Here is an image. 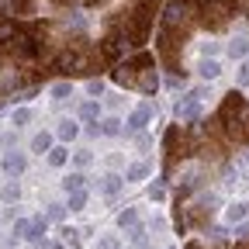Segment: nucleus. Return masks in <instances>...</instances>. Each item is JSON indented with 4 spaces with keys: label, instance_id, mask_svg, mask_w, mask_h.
Segmentation results:
<instances>
[{
    "label": "nucleus",
    "instance_id": "obj_10",
    "mask_svg": "<svg viewBox=\"0 0 249 249\" xmlns=\"http://www.w3.org/2000/svg\"><path fill=\"white\" fill-rule=\"evenodd\" d=\"M83 183H87V177H83V173H70L66 180H62V191H66V194H73V191H83Z\"/></svg>",
    "mask_w": 249,
    "mask_h": 249
},
{
    "label": "nucleus",
    "instance_id": "obj_12",
    "mask_svg": "<svg viewBox=\"0 0 249 249\" xmlns=\"http://www.w3.org/2000/svg\"><path fill=\"white\" fill-rule=\"evenodd\" d=\"M118 225H121V229H132V225H139V211H135V208H124V211L118 214Z\"/></svg>",
    "mask_w": 249,
    "mask_h": 249
},
{
    "label": "nucleus",
    "instance_id": "obj_1",
    "mask_svg": "<svg viewBox=\"0 0 249 249\" xmlns=\"http://www.w3.org/2000/svg\"><path fill=\"white\" fill-rule=\"evenodd\" d=\"M114 80L124 87H139L145 93L156 90V73H152V55H135L132 62H124L121 70H114Z\"/></svg>",
    "mask_w": 249,
    "mask_h": 249
},
{
    "label": "nucleus",
    "instance_id": "obj_24",
    "mask_svg": "<svg viewBox=\"0 0 249 249\" xmlns=\"http://www.w3.org/2000/svg\"><path fill=\"white\" fill-rule=\"evenodd\" d=\"M229 52H232V55H246V42H242V38H235V42L229 45Z\"/></svg>",
    "mask_w": 249,
    "mask_h": 249
},
{
    "label": "nucleus",
    "instance_id": "obj_9",
    "mask_svg": "<svg viewBox=\"0 0 249 249\" xmlns=\"http://www.w3.org/2000/svg\"><path fill=\"white\" fill-rule=\"evenodd\" d=\"M55 135H59L62 142H70V139H76V135H80V128H76V121H59Z\"/></svg>",
    "mask_w": 249,
    "mask_h": 249
},
{
    "label": "nucleus",
    "instance_id": "obj_28",
    "mask_svg": "<svg viewBox=\"0 0 249 249\" xmlns=\"http://www.w3.org/2000/svg\"><path fill=\"white\" fill-rule=\"evenodd\" d=\"M235 235H239V239H249V225H239V229H235Z\"/></svg>",
    "mask_w": 249,
    "mask_h": 249
},
{
    "label": "nucleus",
    "instance_id": "obj_29",
    "mask_svg": "<svg viewBox=\"0 0 249 249\" xmlns=\"http://www.w3.org/2000/svg\"><path fill=\"white\" fill-rule=\"evenodd\" d=\"M170 249H177V246H170Z\"/></svg>",
    "mask_w": 249,
    "mask_h": 249
},
{
    "label": "nucleus",
    "instance_id": "obj_8",
    "mask_svg": "<svg viewBox=\"0 0 249 249\" xmlns=\"http://www.w3.org/2000/svg\"><path fill=\"white\" fill-rule=\"evenodd\" d=\"M225 214H229V222H232V225H235V222H246V214H249V204H246V201H235V204H232Z\"/></svg>",
    "mask_w": 249,
    "mask_h": 249
},
{
    "label": "nucleus",
    "instance_id": "obj_14",
    "mask_svg": "<svg viewBox=\"0 0 249 249\" xmlns=\"http://www.w3.org/2000/svg\"><path fill=\"white\" fill-rule=\"evenodd\" d=\"M97 114H101V107L93 104V101H87V104L80 107V118H83V121H97Z\"/></svg>",
    "mask_w": 249,
    "mask_h": 249
},
{
    "label": "nucleus",
    "instance_id": "obj_26",
    "mask_svg": "<svg viewBox=\"0 0 249 249\" xmlns=\"http://www.w3.org/2000/svg\"><path fill=\"white\" fill-rule=\"evenodd\" d=\"M87 90H90V93H101V90H104V83H101V80H90V83H87Z\"/></svg>",
    "mask_w": 249,
    "mask_h": 249
},
{
    "label": "nucleus",
    "instance_id": "obj_27",
    "mask_svg": "<svg viewBox=\"0 0 249 249\" xmlns=\"http://www.w3.org/2000/svg\"><path fill=\"white\" fill-rule=\"evenodd\" d=\"M239 83H249V62L242 66V73H239Z\"/></svg>",
    "mask_w": 249,
    "mask_h": 249
},
{
    "label": "nucleus",
    "instance_id": "obj_2",
    "mask_svg": "<svg viewBox=\"0 0 249 249\" xmlns=\"http://www.w3.org/2000/svg\"><path fill=\"white\" fill-rule=\"evenodd\" d=\"M194 4H197L194 14H201V24L208 31H222L235 11V0H194Z\"/></svg>",
    "mask_w": 249,
    "mask_h": 249
},
{
    "label": "nucleus",
    "instance_id": "obj_21",
    "mask_svg": "<svg viewBox=\"0 0 249 249\" xmlns=\"http://www.w3.org/2000/svg\"><path fill=\"white\" fill-rule=\"evenodd\" d=\"M59 235L66 239V249H80V246H76V232H73V229H62Z\"/></svg>",
    "mask_w": 249,
    "mask_h": 249
},
{
    "label": "nucleus",
    "instance_id": "obj_7",
    "mask_svg": "<svg viewBox=\"0 0 249 249\" xmlns=\"http://www.w3.org/2000/svg\"><path fill=\"white\" fill-rule=\"evenodd\" d=\"M145 177H149V163H135V166L124 170V180H128V183H139V180H145Z\"/></svg>",
    "mask_w": 249,
    "mask_h": 249
},
{
    "label": "nucleus",
    "instance_id": "obj_25",
    "mask_svg": "<svg viewBox=\"0 0 249 249\" xmlns=\"http://www.w3.org/2000/svg\"><path fill=\"white\" fill-rule=\"evenodd\" d=\"M97 249H118V239H101Z\"/></svg>",
    "mask_w": 249,
    "mask_h": 249
},
{
    "label": "nucleus",
    "instance_id": "obj_16",
    "mask_svg": "<svg viewBox=\"0 0 249 249\" xmlns=\"http://www.w3.org/2000/svg\"><path fill=\"white\" fill-rule=\"evenodd\" d=\"M118 132H121V121H118V118L101 121V135H118Z\"/></svg>",
    "mask_w": 249,
    "mask_h": 249
},
{
    "label": "nucleus",
    "instance_id": "obj_5",
    "mask_svg": "<svg viewBox=\"0 0 249 249\" xmlns=\"http://www.w3.org/2000/svg\"><path fill=\"white\" fill-rule=\"evenodd\" d=\"M24 166H28V160L21 152H4V170L7 173H24Z\"/></svg>",
    "mask_w": 249,
    "mask_h": 249
},
{
    "label": "nucleus",
    "instance_id": "obj_13",
    "mask_svg": "<svg viewBox=\"0 0 249 249\" xmlns=\"http://www.w3.org/2000/svg\"><path fill=\"white\" fill-rule=\"evenodd\" d=\"M0 197H4V204H14V201L21 197V187H18V183H7L4 191H0Z\"/></svg>",
    "mask_w": 249,
    "mask_h": 249
},
{
    "label": "nucleus",
    "instance_id": "obj_11",
    "mask_svg": "<svg viewBox=\"0 0 249 249\" xmlns=\"http://www.w3.org/2000/svg\"><path fill=\"white\" fill-rule=\"evenodd\" d=\"M49 149H52V135H49V132H42V135L31 139V152H38V156H42V152H49Z\"/></svg>",
    "mask_w": 249,
    "mask_h": 249
},
{
    "label": "nucleus",
    "instance_id": "obj_15",
    "mask_svg": "<svg viewBox=\"0 0 249 249\" xmlns=\"http://www.w3.org/2000/svg\"><path fill=\"white\" fill-rule=\"evenodd\" d=\"M83 208H87V194L83 191H73L70 194V211H83Z\"/></svg>",
    "mask_w": 249,
    "mask_h": 249
},
{
    "label": "nucleus",
    "instance_id": "obj_4",
    "mask_svg": "<svg viewBox=\"0 0 249 249\" xmlns=\"http://www.w3.org/2000/svg\"><path fill=\"white\" fill-rule=\"evenodd\" d=\"M149 118H152V107H149V104H142V107L128 118V132H142L145 124H149Z\"/></svg>",
    "mask_w": 249,
    "mask_h": 249
},
{
    "label": "nucleus",
    "instance_id": "obj_3",
    "mask_svg": "<svg viewBox=\"0 0 249 249\" xmlns=\"http://www.w3.org/2000/svg\"><path fill=\"white\" fill-rule=\"evenodd\" d=\"M201 97H204V90H194V93H187V97H183V104H177V118H180V121H191V118H197Z\"/></svg>",
    "mask_w": 249,
    "mask_h": 249
},
{
    "label": "nucleus",
    "instance_id": "obj_17",
    "mask_svg": "<svg viewBox=\"0 0 249 249\" xmlns=\"http://www.w3.org/2000/svg\"><path fill=\"white\" fill-rule=\"evenodd\" d=\"M66 156H70V152L62 149V145H59V149H49V163H52V166H62V163H66Z\"/></svg>",
    "mask_w": 249,
    "mask_h": 249
},
{
    "label": "nucleus",
    "instance_id": "obj_18",
    "mask_svg": "<svg viewBox=\"0 0 249 249\" xmlns=\"http://www.w3.org/2000/svg\"><path fill=\"white\" fill-rule=\"evenodd\" d=\"M70 93H73V87H70V83H59V87H52V97H55V101H66Z\"/></svg>",
    "mask_w": 249,
    "mask_h": 249
},
{
    "label": "nucleus",
    "instance_id": "obj_19",
    "mask_svg": "<svg viewBox=\"0 0 249 249\" xmlns=\"http://www.w3.org/2000/svg\"><path fill=\"white\" fill-rule=\"evenodd\" d=\"M218 73H222V70H218V62H201V76H208V80H214Z\"/></svg>",
    "mask_w": 249,
    "mask_h": 249
},
{
    "label": "nucleus",
    "instance_id": "obj_30",
    "mask_svg": "<svg viewBox=\"0 0 249 249\" xmlns=\"http://www.w3.org/2000/svg\"><path fill=\"white\" fill-rule=\"evenodd\" d=\"M242 249H249V246H242Z\"/></svg>",
    "mask_w": 249,
    "mask_h": 249
},
{
    "label": "nucleus",
    "instance_id": "obj_20",
    "mask_svg": "<svg viewBox=\"0 0 249 249\" xmlns=\"http://www.w3.org/2000/svg\"><path fill=\"white\" fill-rule=\"evenodd\" d=\"M62 214H66V208H62V204H49V214H45V218H52V222H62Z\"/></svg>",
    "mask_w": 249,
    "mask_h": 249
},
{
    "label": "nucleus",
    "instance_id": "obj_23",
    "mask_svg": "<svg viewBox=\"0 0 249 249\" xmlns=\"http://www.w3.org/2000/svg\"><path fill=\"white\" fill-rule=\"evenodd\" d=\"M28 118H31V111H28V107L14 111V128H18V124H28Z\"/></svg>",
    "mask_w": 249,
    "mask_h": 249
},
{
    "label": "nucleus",
    "instance_id": "obj_6",
    "mask_svg": "<svg viewBox=\"0 0 249 249\" xmlns=\"http://www.w3.org/2000/svg\"><path fill=\"white\" fill-rule=\"evenodd\" d=\"M121 183H124V177H118V173H107V177H101V191H104L107 197H114V194L121 191Z\"/></svg>",
    "mask_w": 249,
    "mask_h": 249
},
{
    "label": "nucleus",
    "instance_id": "obj_22",
    "mask_svg": "<svg viewBox=\"0 0 249 249\" xmlns=\"http://www.w3.org/2000/svg\"><path fill=\"white\" fill-rule=\"evenodd\" d=\"M90 163H93V156H90L87 149H80V152H76V166L83 170V166H90Z\"/></svg>",
    "mask_w": 249,
    "mask_h": 249
}]
</instances>
